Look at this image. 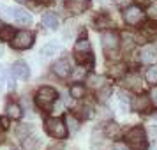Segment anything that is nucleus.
<instances>
[{
    "mask_svg": "<svg viewBox=\"0 0 157 150\" xmlns=\"http://www.w3.org/2000/svg\"><path fill=\"white\" fill-rule=\"evenodd\" d=\"M69 95H71L72 99L81 101L86 95V87L83 85V83H74V85L69 88Z\"/></svg>",
    "mask_w": 157,
    "mask_h": 150,
    "instance_id": "obj_15",
    "label": "nucleus"
},
{
    "mask_svg": "<svg viewBox=\"0 0 157 150\" xmlns=\"http://www.w3.org/2000/svg\"><path fill=\"white\" fill-rule=\"evenodd\" d=\"M109 95H111V87L109 85H104L102 88L97 90V99L102 101V102H106V101L109 99Z\"/></svg>",
    "mask_w": 157,
    "mask_h": 150,
    "instance_id": "obj_25",
    "label": "nucleus"
},
{
    "mask_svg": "<svg viewBox=\"0 0 157 150\" xmlns=\"http://www.w3.org/2000/svg\"><path fill=\"white\" fill-rule=\"evenodd\" d=\"M23 147H25V150H36L37 147H39V138H36V136H27L25 140H23Z\"/></svg>",
    "mask_w": 157,
    "mask_h": 150,
    "instance_id": "obj_24",
    "label": "nucleus"
},
{
    "mask_svg": "<svg viewBox=\"0 0 157 150\" xmlns=\"http://www.w3.org/2000/svg\"><path fill=\"white\" fill-rule=\"evenodd\" d=\"M65 125H67V131L76 133V131L79 129V122H78V118H76L74 115H67V117H65Z\"/></svg>",
    "mask_w": 157,
    "mask_h": 150,
    "instance_id": "obj_23",
    "label": "nucleus"
},
{
    "mask_svg": "<svg viewBox=\"0 0 157 150\" xmlns=\"http://www.w3.org/2000/svg\"><path fill=\"white\" fill-rule=\"evenodd\" d=\"M118 104L124 111H129V106H131V101H129L127 94L125 92H118Z\"/></svg>",
    "mask_w": 157,
    "mask_h": 150,
    "instance_id": "obj_29",
    "label": "nucleus"
},
{
    "mask_svg": "<svg viewBox=\"0 0 157 150\" xmlns=\"http://www.w3.org/2000/svg\"><path fill=\"white\" fill-rule=\"evenodd\" d=\"M111 76H113V78H124V76H125V65L124 64H117V65H113V67H111Z\"/></svg>",
    "mask_w": 157,
    "mask_h": 150,
    "instance_id": "obj_27",
    "label": "nucleus"
},
{
    "mask_svg": "<svg viewBox=\"0 0 157 150\" xmlns=\"http://www.w3.org/2000/svg\"><path fill=\"white\" fill-rule=\"evenodd\" d=\"M95 27L97 29H109V27H113V21L109 18H106V16H99L95 20Z\"/></svg>",
    "mask_w": 157,
    "mask_h": 150,
    "instance_id": "obj_28",
    "label": "nucleus"
},
{
    "mask_svg": "<svg viewBox=\"0 0 157 150\" xmlns=\"http://www.w3.org/2000/svg\"><path fill=\"white\" fill-rule=\"evenodd\" d=\"M154 150H157V147H155V148H154Z\"/></svg>",
    "mask_w": 157,
    "mask_h": 150,
    "instance_id": "obj_43",
    "label": "nucleus"
},
{
    "mask_svg": "<svg viewBox=\"0 0 157 150\" xmlns=\"http://www.w3.org/2000/svg\"><path fill=\"white\" fill-rule=\"evenodd\" d=\"M58 16L55 14V13H46V14L43 16V25L46 27V29H50V30H55L58 29Z\"/></svg>",
    "mask_w": 157,
    "mask_h": 150,
    "instance_id": "obj_18",
    "label": "nucleus"
},
{
    "mask_svg": "<svg viewBox=\"0 0 157 150\" xmlns=\"http://www.w3.org/2000/svg\"><path fill=\"white\" fill-rule=\"evenodd\" d=\"M104 133H106V136H109V138H117V136H120V125H118L117 122H109L106 125V129H104Z\"/></svg>",
    "mask_w": 157,
    "mask_h": 150,
    "instance_id": "obj_22",
    "label": "nucleus"
},
{
    "mask_svg": "<svg viewBox=\"0 0 157 150\" xmlns=\"http://www.w3.org/2000/svg\"><path fill=\"white\" fill-rule=\"evenodd\" d=\"M13 76L18 79H29L30 78V67L23 60H18L13 64Z\"/></svg>",
    "mask_w": 157,
    "mask_h": 150,
    "instance_id": "obj_14",
    "label": "nucleus"
},
{
    "mask_svg": "<svg viewBox=\"0 0 157 150\" xmlns=\"http://www.w3.org/2000/svg\"><path fill=\"white\" fill-rule=\"evenodd\" d=\"M125 138L129 140V147L132 145H138V143H143L147 141V131L141 127V125H136V127H131L127 131Z\"/></svg>",
    "mask_w": 157,
    "mask_h": 150,
    "instance_id": "obj_8",
    "label": "nucleus"
},
{
    "mask_svg": "<svg viewBox=\"0 0 157 150\" xmlns=\"http://www.w3.org/2000/svg\"><path fill=\"white\" fill-rule=\"evenodd\" d=\"M145 79L152 83V85H157V65L155 64H150V67L145 71Z\"/></svg>",
    "mask_w": 157,
    "mask_h": 150,
    "instance_id": "obj_20",
    "label": "nucleus"
},
{
    "mask_svg": "<svg viewBox=\"0 0 157 150\" xmlns=\"http://www.w3.org/2000/svg\"><path fill=\"white\" fill-rule=\"evenodd\" d=\"M14 34H16L14 27L6 25V27H2V29H0V39H2V41H9V43H11V39L14 37Z\"/></svg>",
    "mask_w": 157,
    "mask_h": 150,
    "instance_id": "obj_21",
    "label": "nucleus"
},
{
    "mask_svg": "<svg viewBox=\"0 0 157 150\" xmlns=\"http://www.w3.org/2000/svg\"><path fill=\"white\" fill-rule=\"evenodd\" d=\"M6 111H7V117L13 118V120H20L23 117V110L18 102H9L7 108H6Z\"/></svg>",
    "mask_w": 157,
    "mask_h": 150,
    "instance_id": "obj_16",
    "label": "nucleus"
},
{
    "mask_svg": "<svg viewBox=\"0 0 157 150\" xmlns=\"http://www.w3.org/2000/svg\"><path fill=\"white\" fill-rule=\"evenodd\" d=\"M99 2H102V4H106V0H99Z\"/></svg>",
    "mask_w": 157,
    "mask_h": 150,
    "instance_id": "obj_41",
    "label": "nucleus"
},
{
    "mask_svg": "<svg viewBox=\"0 0 157 150\" xmlns=\"http://www.w3.org/2000/svg\"><path fill=\"white\" fill-rule=\"evenodd\" d=\"M11 14H13V20H14L16 23H20V25H30V23H32V14H30L29 11L21 9V7L11 9Z\"/></svg>",
    "mask_w": 157,
    "mask_h": 150,
    "instance_id": "obj_13",
    "label": "nucleus"
},
{
    "mask_svg": "<svg viewBox=\"0 0 157 150\" xmlns=\"http://www.w3.org/2000/svg\"><path fill=\"white\" fill-rule=\"evenodd\" d=\"M131 108L134 110L136 113H148L150 108H152V102H150L148 95L138 94V95L132 97V101H131Z\"/></svg>",
    "mask_w": 157,
    "mask_h": 150,
    "instance_id": "obj_7",
    "label": "nucleus"
},
{
    "mask_svg": "<svg viewBox=\"0 0 157 150\" xmlns=\"http://www.w3.org/2000/svg\"><path fill=\"white\" fill-rule=\"evenodd\" d=\"M101 41H102V48L104 51L108 53V57L113 58V53H117V50L120 48V36H118V32H115V30H106L102 36H101Z\"/></svg>",
    "mask_w": 157,
    "mask_h": 150,
    "instance_id": "obj_5",
    "label": "nucleus"
},
{
    "mask_svg": "<svg viewBox=\"0 0 157 150\" xmlns=\"http://www.w3.org/2000/svg\"><path fill=\"white\" fill-rule=\"evenodd\" d=\"M36 43V34L34 32H30V30H20V32H16L14 37L11 39V46L14 48V50H30L32 46Z\"/></svg>",
    "mask_w": 157,
    "mask_h": 150,
    "instance_id": "obj_4",
    "label": "nucleus"
},
{
    "mask_svg": "<svg viewBox=\"0 0 157 150\" xmlns=\"http://www.w3.org/2000/svg\"><path fill=\"white\" fill-rule=\"evenodd\" d=\"M74 60L83 67L92 65L94 55H92V48H90V41L86 37H79L74 44Z\"/></svg>",
    "mask_w": 157,
    "mask_h": 150,
    "instance_id": "obj_1",
    "label": "nucleus"
},
{
    "mask_svg": "<svg viewBox=\"0 0 157 150\" xmlns=\"http://www.w3.org/2000/svg\"><path fill=\"white\" fill-rule=\"evenodd\" d=\"M44 129H46V133L51 136V138H55V140H64L65 136H67V125H65V122L62 118H58V117H48L46 120H44Z\"/></svg>",
    "mask_w": 157,
    "mask_h": 150,
    "instance_id": "obj_2",
    "label": "nucleus"
},
{
    "mask_svg": "<svg viewBox=\"0 0 157 150\" xmlns=\"http://www.w3.org/2000/svg\"><path fill=\"white\" fill-rule=\"evenodd\" d=\"M37 2H41V4H50L51 0H37Z\"/></svg>",
    "mask_w": 157,
    "mask_h": 150,
    "instance_id": "obj_38",
    "label": "nucleus"
},
{
    "mask_svg": "<svg viewBox=\"0 0 157 150\" xmlns=\"http://www.w3.org/2000/svg\"><path fill=\"white\" fill-rule=\"evenodd\" d=\"M124 81H125V87H127L129 90H136V92H140L143 88V85H145V83H143V78L140 74H136V72H131V74L125 72Z\"/></svg>",
    "mask_w": 157,
    "mask_h": 150,
    "instance_id": "obj_10",
    "label": "nucleus"
},
{
    "mask_svg": "<svg viewBox=\"0 0 157 150\" xmlns=\"http://www.w3.org/2000/svg\"><path fill=\"white\" fill-rule=\"evenodd\" d=\"M51 71H53V74L55 76H58V78H69L71 76V65H69V60H65V58H60V60H57L55 64L51 65Z\"/></svg>",
    "mask_w": 157,
    "mask_h": 150,
    "instance_id": "obj_9",
    "label": "nucleus"
},
{
    "mask_svg": "<svg viewBox=\"0 0 157 150\" xmlns=\"http://www.w3.org/2000/svg\"><path fill=\"white\" fill-rule=\"evenodd\" d=\"M58 51H60V44L55 43V41H51V43L44 44V48L41 50V53H43V57L50 58V57H55V55H58Z\"/></svg>",
    "mask_w": 157,
    "mask_h": 150,
    "instance_id": "obj_19",
    "label": "nucleus"
},
{
    "mask_svg": "<svg viewBox=\"0 0 157 150\" xmlns=\"http://www.w3.org/2000/svg\"><path fill=\"white\" fill-rule=\"evenodd\" d=\"M113 4L118 6V7H127V6L132 4V0H113Z\"/></svg>",
    "mask_w": 157,
    "mask_h": 150,
    "instance_id": "obj_35",
    "label": "nucleus"
},
{
    "mask_svg": "<svg viewBox=\"0 0 157 150\" xmlns=\"http://www.w3.org/2000/svg\"><path fill=\"white\" fill-rule=\"evenodd\" d=\"M147 14L152 18V20H157V0L155 2H152L148 6V9H147Z\"/></svg>",
    "mask_w": 157,
    "mask_h": 150,
    "instance_id": "obj_32",
    "label": "nucleus"
},
{
    "mask_svg": "<svg viewBox=\"0 0 157 150\" xmlns=\"http://www.w3.org/2000/svg\"><path fill=\"white\" fill-rule=\"evenodd\" d=\"M131 150H147V141L138 143V145H132V147H131Z\"/></svg>",
    "mask_w": 157,
    "mask_h": 150,
    "instance_id": "obj_36",
    "label": "nucleus"
},
{
    "mask_svg": "<svg viewBox=\"0 0 157 150\" xmlns=\"http://www.w3.org/2000/svg\"><path fill=\"white\" fill-rule=\"evenodd\" d=\"M140 60H141L143 64H155L157 62V48L155 46H145L141 51H140Z\"/></svg>",
    "mask_w": 157,
    "mask_h": 150,
    "instance_id": "obj_11",
    "label": "nucleus"
},
{
    "mask_svg": "<svg viewBox=\"0 0 157 150\" xmlns=\"http://www.w3.org/2000/svg\"><path fill=\"white\" fill-rule=\"evenodd\" d=\"M7 127H9V120H7V118H0V129H2V131H6Z\"/></svg>",
    "mask_w": 157,
    "mask_h": 150,
    "instance_id": "obj_37",
    "label": "nucleus"
},
{
    "mask_svg": "<svg viewBox=\"0 0 157 150\" xmlns=\"http://www.w3.org/2000/svg\"><path fill=\"white\" fill-rule=\"evenodd\" d=\"M29 133H30V127L27 124H20V125L14 129V136L16 138H21V140H25V138L29 136Z\"/></svg>",
    "mask_w": 157,
    "mask_h": 150,
    "instance_id": "obj_26",
    "label": "nucleus"
},
{
    "mask_svg": "<svg viewBox=\"0 0 157 150\" xmlns=\"http://www.w3.org/2000/svg\"><path fill=\"white\" fill-rule=\"evenodd\" d=\"M111 150H131V147H129L127 143H124V141H117L111 147Z\"/></svg>",
    "mask_w": 157,
    "mask_h": 150,
    "instance_id": "obj_34",
    "label": "nucleus"
},
{
    "mask_svg": "<svg viewBox=\"0 0 157 150\" xmlns=\"http://www.w3.org/2000/svg\"><path fill=\"white\" fill-rule=\"evenodd\" d=\"M2 55H4V48H2V46H0V57H2Z\"/></svg>",
    "mask_w": 157,
    "mask_h": 150,
    "instance_id": "obj_40",
    "label": "nucleus"
},
{
    "mask_svg": "<svg viewBox=\"0 0 157 150\" xmlns=\"http://www.w3.org/2000/svg\"><path fill=\"white\" fill-rule=\"evenodd\" d=\"M13 14H11V7L7 6H4V4H0V20H11Z\"/></svg>",
    "mask_w": 157,
    "mask_h": 150,
    "instance_id": "obj_31",
    "label": "nucleus"
},
{
    "mask_svg": "<svg viewBox=\"0 0 157 150\" xmlns=\"http://www.w3.org/2000/svg\"><path fill=\"white\" fill-rule=\"evenodd\" d=\"M145 16L147 13L143 11L140 6H127V7H124V21L127 23L129 27H138V25H141L145 21Z\"/></svg>",
    "mask_w": 157,
    "mask_h": 150,
    "instance_id": "obj_6",
    "label": "nucleus"
},
{
    "mask_svg": "<svg viewBox=\"0 0 157 150\" xmlns=\"http://www.w3.org/2000/svg\"><path fill=\"white\" fill-rule=\"evenodd\" d=\"M148 99H150V102H152V106L157 108V85L152 87V90H150V94H148Z\"/></svg>",
    "mask_w": 157,
    "mask_h": 150,
    "instance_id": "obj_33",
    "label": "nucleus"
},
{
    "mask_svg": "<svg viewBox=\"0 0 157 150\" xmlns=\"http://www.w3.org/2000/svg\"><path fill=\"white\" fill-rule=\"evenodd\" d=\"M86 85L90 87V88H94V90H99V88H102V87L106 85V79L102 78V76H99V74H90L86 78Z\"/></svg>",
    "mask_w": 157,
    "mask_h": 150,
    "instance_id": "obj_17",
    "label": "nucleus"
},
{
    "mask_svg": "<svg viewBox=\"0 0 157 150\" xmlns=\"http://www.w3.org/2000/svg\"><path fill=\"white\" fill-rule=\"evenodd\" d=\"M18 4H25V2H29V0H16Z\"/></svg>",
    "mask_w": 157,
    "mask_h": 150,
    "instance_id": "obj_39",
    "label": "nucleus"
},
{
    "mask_svg": "<svg viewBox=\"0 0 157 150\" xmlns=\"http://www.w3.org/2000/svg\"><path fill=\"white\" fill-rule=\"evenodd\" d=\"M88 7V0H65V9L72 14H81Z\"/></svg>",
    "mask_w": 157,
    "mask_h": 150,
    "instance_id": "obj_12",
    "label": "nucleus"
},
{
    "mask_svg": "<svg viewBox=\"0 0 157 150\" xmlns=\"http://www.w3.org/2000/svg\"><path fill=\"white\" fill-rule=\"evenodd\" d=\"M78 111H81V118H92L94 117V108L92 106H79Z\"/></svg>",
    "mask_w": 157,
    "mask_h": 150,
    "instance_id": "obj_30",
    "label": "nucleus"
},
{
    "mask_svg": "<svg viewBox=\"0 0 157 150\" xmlns=\"http://www.w3.org/2000/svg\"><path fill=\"white\" fill-rule=\"evenodd\" d=\"M13 150H18V148H13Z\"/></svg>",
    "mask_w": 157,
    "mask_h": 150,
    "instance_id": "obj_42",
    "label": "nucleus"
},
{
    "mask_svg": "<svg viewBox=\"0 0 157 150\" xmlns=\"http://www.w3.org/2000/svg\"><path fill=\"white\" fill-rule=\"evenodd\" d=\"M58 94L55 88H51V87H43V88H39L36 94V104L41 110H51L53 104H55V101H57Z\"/></svg>",
    "mask_w": 157,
    "mask_h": 150,
    "instance_id": "obj_3",
    "label": "nucleus"
}]
</instances>
